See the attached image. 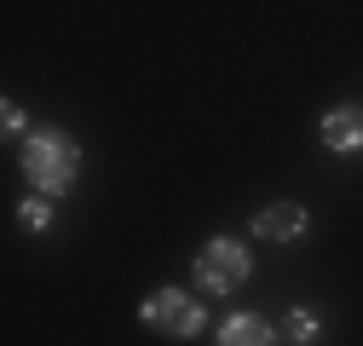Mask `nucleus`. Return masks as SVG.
I'll return each mask as SVG.
<instances>
[{
	"instance_id": "8",
	"label": "nucleus",
	"mask_w": 363,
	"mask_h": 346,
	"mask_svg": "<svg viewBox=\"0 0 363 346\" xmlns=\"http://www.w3.org/2000/svg\"><path fill=\"white\" fill-rule=\"evenodd\" d=\"M289 335H294V340H306V346H311V340H317V335H323V323H317V318H311V312H289Z\"/></svg>"
},
{
	"instance_id": "5",
	"label": "nucleus",
	"mask_w": 363,
	"mask_h": 346,
	"mask_svg": "<svg viewBox=\"0 0 363 346\" xmlns=\"http://www.w3.org/2000/svg\"><path fill=\"white\" fill-rule=\"evenodd\" d=\"M317 133H323V145H329L335 156H357V150H363V110H357V104H335Z\"/></svg>"
},
{
	"instance_id": "3",
	"label": "nucleus",
	"mask_w": 363,
	"mask_h": 346,
	"mask_svg": "<svg viewBox=\"0 0 363 346\" xmlns=\"http://www.w3.org/2000/svg\"><path fill=\"white\" fill-rule=\"evenodd\" d=\"M202 300H191L185 289H156L150 300H145V329H156V335H173V340H191V335H202Z\"/></svg>"
},
{
	"instance_id": "6",
	"label": "nucleus",
	"mask_w": 363,
	"mask_h": 346,
	"mask_svg": "<svg viewBox=\"0 0 363 346\" xmlns=\"http://www.w3.org/2000/svg\"><path fill=\"white\" fill-rule=\"evenodd\" d=\"M219 346H277V329L259 312H237V318L219 323Z\"/></svg>"
},
{
	"instance_id": "7",
	"label": "nucleus",
	"mask_w": 363,
	"mask_h": 346,
	"mask_svg": "<svg viewBox=\"0 0 363 346\" xmlns=\"http://www.w3.org/2000/svg\"><path fill=\"white\" fill-rule=\"evenodd\" d=\"M18 225H23V231H47V225H52V208H47V202H23V208H18Z\"/></svg>"
},
{
	"instance_id": "2",
	"label": "nucleus",
	"mask_w": 363,
	"mask_h": 346,
	"mask_svg": "<svg viewBox=\"0 0 363 346\" xmlns=\"http://www.w3.org/2000/svg\"><path fill=\"white\" fill-rule=\"evenodd\" d=\"M248 272H254V254L237 237H213L196 254V289H208V294H237L248 283Z\"/></svg>"
},
{
	"instance_id": "4",
	"label": "nucleus",
	"mask_w": 363,
	"mask_h": 346,
	"mask_svg": "<svg viewBox=\"0 0 363 346\" xmlns=\"http://www.w3.org/2000/svg\"><path fill=\"white\" fill-rule=\"evenodd\" d=\"M306 225H311V213L300 202H271L254 213V237H265V242H300Z\"/></svg>"
},
{
	"instance_id": "1",
	"label": "nucleus",
	"mask_w": 363,
	"mask_h": 346,
	"mask_svg": "<svg viewBox=\"0 0 363 346\" xmlns=\"http://www.w3.org/2000/svg\"><path fill=\"white\" fill-rule=\"evenodd\" d=\"M18 162H23L29 185L40 196H64L81 179V145L69 133H58V127H35V133L23 139V150H18Z\"/></svg>"
}]
</instances>
